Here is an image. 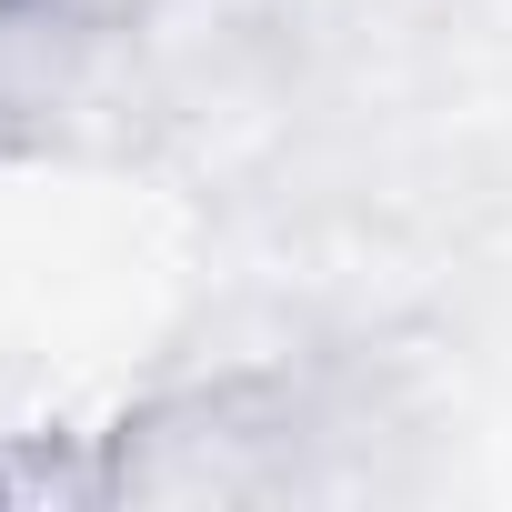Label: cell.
<instances>
[{
    "label": "cell",
    "instance_id": "obj_1",
    "mask_svg": "<svg viewBox=\"0 0 512 512\" xmlns=\"http://www.w3.org/2000/svg\"><path fill=\"white\" fill-rule=\"evenodd\" d=\"M0 11H21V0H0Z\"/></svg>",
    "mask_w": 512,
    "mask_h": 512
}]
</instances>
